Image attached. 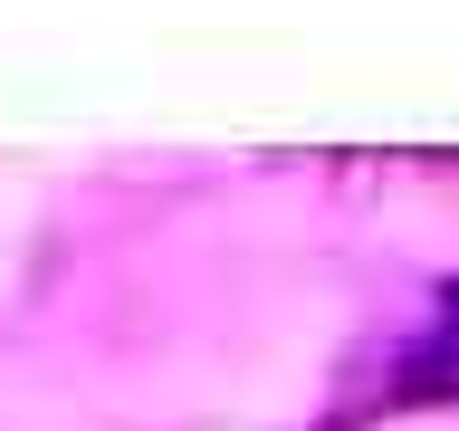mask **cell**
I'll list each match as a JSON object with an SVG mask.
<instances>
[{
  "label": "cell",
  "instance_id": "cell-1",
  "mask_svg": "<svg viewBox=\"0 0 459 431\" xmlns=\"http://www.w3.org/2000/svg\"><path fill=\"white\" fill-rule=\"evenodd\" d=\"M459 393V278L440 287V326L421 345H402L393 365V402H450Z\"/></svg>",
  "mask_w": 459,
  "mask_h": 431
}]
</instances>
